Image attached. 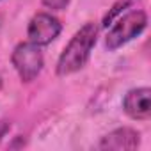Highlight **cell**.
<instances>
[{"instance_id":"10","label":"cell","mask_w":151,"mask_h":151,"mask_svg":"<svg viewBox=\"0 0 151 151\" xmlns=\"http://www.w3.org/2000/svg\"><path fill=\"white\" fill-rule=\"evenodd\" d=\"M0 89H2V78H0Z\"/></svg>"},{"instance_id":"3","label":"cell","mask_w":151,"mask_h":151,"mask_svg":"<svg viewBox=\"0 0 151 151\" xmlns=\"http://www.w3.org/2000/svg\"><path fill=\"white\" fill-rule=\"evenodd\" d=\"M13 66L18 71L22 82H32L43 69L45 59L37 45L34 43H20L13 55H11Z\"/></svg>"},{"instance_id":"1","label":"cell","mask_w":151,"mask_h":151,"mask_svg":"<svg viewBox=\"0 0 151 151\" xmlns=\"http://www.w3.org/2000/svg\"><path fill=\"white\" fill-rule=\"evenodd\" d=\"M96 37H98V27L93 22L86 23L71 37V41L66 45V48L62 50V53L57 60V75L59 77L73 75L86 66V62L89 60L91 52L96 45Z\"/></svg>"},{"instance_id":"8","label":"cell","mask_w":151,"mask_h":151,"mask_svg":"<svg viewBox=\"0 0 151 151\" xmlns=\"http://www.w3.org/2000/svg\"><path fill=\"white\" fill-rule=\"evenodd\" d=\"M43 6L52 11H64L69 6V0H41Z\"/></svg>"},{"instance_id":"9","label":"cell","mask_w":151,"mask_h":151,"mask_svg":"<svg viewBox=\"0 0 151 151\" xmlns=\"http://www.w3.org/2000/svg\"><path fill=\"white\" fill-rule=\"evenodd\" d=\"M9 130H11V123L9 121H0V140H2L7 133H9Z\"/></svg>"},{"instance_id":"2","label":"cell","mask_w":151,"mask_h":151,"mask_svg":"<svg viewBox=\"0 0 151 151\" xmlns=\"http://www.w3.org/2000/svg\"><path fill=\"white\" fill-rule=\"evenodd\" d=\"M146 27H147V14L142 9H133L124 16H121L112 25V29L105 37V46L110 52H114L123 45H126L128 41H132L133 37H137L139 34H142Z\"/></svg>"},{"instance_id":"4","label":"cell","mask_w":151,"mask_h":151,"mask_svg":"<svg viewBox=\"0 0 151 151\" xmlns=\"http://www.w3.org/2000/svg\"><path fill=\"white\" fill-rule=\"evenodd\" d=\"M60 30H62V23L55 16L48 13H37L29 23L27 36L30 43L37 46H46L60 34Z\"/></svg>"},{"instance_id":"5","label":"cell","mask_w":151,"mask_h":151,"mask_svg":"<svg viewBox=\"0 0 151 151\" xmlns=\"http://www.w3.org/2000/svg\"><path fill=\"white\" fill-rule=\"evenodd\" d=\"M123 109L132 119L146 121L151 116V91L149 87H137L124 94Z\"/></svg>"},{"instance_id":"7","label":"cell","mask_w":151,"mask_h":151,"mask_svg":"<svg viewBox=\"0 0 151 151\" xmlns=\"http://www.w3.org/2000/svg\"><path fill=\"white\" fill-rule=\"evenodd\" d=\"M130 4H132V0H117V2L112 6V9L105 14V18H103V27H109V25L117 18V14H121L126 7H130Z\"/></svg>"},{"instance_id":"6","label":"cell","mask_w":151,"mask_h":151,"mask_svg":"<svg viewBox=\"0 0 151 151\" xmlns=\"http://www.w3.org/2000/svg\"><path fill=\"white\" fill-rule=\"evenodd\" d=\"M140 144V133L133 128L123 126L103 135L100 140V149H135Z\"/></svg>"}]
</instances>
